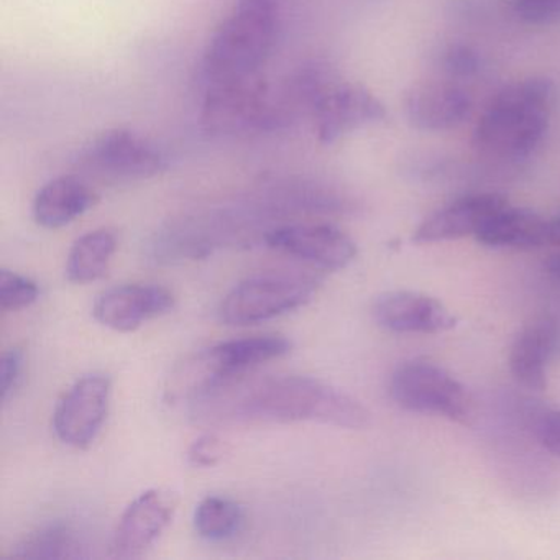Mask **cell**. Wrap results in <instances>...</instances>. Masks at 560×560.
Here are the masks:
<instances>
[{
  "label": "cell",
  "instance_id": "obj_23",
  "mask_svg": "<svg viewBox=\"0 0 560 560\" xmlns=\"http://www.w3.org/2000/svg\"><path fill=\"white\" fill-rule=\"evenodd\" d=\"M40 296L35 281L15 273L0 270V307L4 311H21L32 306Z\"/></svg>",
  "mask_w": 560,
  "mask_h": 560
},
{
  "label": "cell",
  "instance_id": "obj_5",
  "mask_svg": "<svg viewBox=\"0 0 560 560\" xmlns=\"http://www.w3.org/2000/svg\"><path fill=\"white\" fill-rule=\"evenodd\" d=\"M201 124L215 137L277 130L273 91L261 73L206 84Z\"/></svg>",
  "mask_w": 560,
  "mask_h": 560
},
{
  "label": "cell",
  "instance_id": "obj_21",
  "mask_svg": "<svg viewBox=\"0 0 560 560\" xmlns=\"http://www.w3.org/2000/svg\"><path fill=\"white\" fill-rule=\"evenodd\" d=\"M15 559H83L90 556L83 536L68 524H51L28 534L12 549Z\"/></svg>",
  "mask_w": 560,
  "mask_h": 560
},
{
  "label": "cell",
  "instance_id": "obj_6",
  "mask_svg": "<svg viewBox=\"0 0 560 560\" xmlns=\"http://www.w3.org/2000/svg\"><path fill=\"white\" fill-rule=\"evenodd\" d=\"M317 281L303 275L265 273L238 283L219 306L228 326H254L283 316L313 300Z\"/></svg>",
  "mask_w": 560,
  "mask_h": 560
},
{
  "label": "cell",
  "instance_id": "obj_25",
  "mask_svg": "<svg viewBox=\"0 0 560 560\" xmlns=\"http://www.w3.org/2000/svg\"><path fill=\"white\" fill-rule=\"evenodd\" d=\"M25 357L21 349H11L0 360V396L2 401L8 402L9 398L18 392L19 385L24 375Z\"/></svg>",
  "mask_w": 560,
  "mask_h": 560
},
{
  "label": "cell",
  "instance_id": "obj_1",
  "mask_svg": "<svg viewBox=\"0 0 560 560\" xmlns=\"http://www.w3.org/2000/svg\"><path fill=\"white\" fill-rule=\"evenodd\" d=\"M196 424L254 425L320 422L363 429L370 412L359 399L311 376H247L228 380L189 401Z\"/></svg>",
  "mask_w": 560,
  "mask_h": 560
},
{
  "label": "cell",
  "instance_id": "obj_13",
  "mask_svg": "<svg viewBox=\"0 0 560 560\" xmlns=\"http://www.w3.org/2000/svg\"><path fill=\"white\" fill-rule=\"evenodd\" d=\"M176 500L163 490H149L140 494L120 517L114 537V556L133 559L145 553L172 523Z\"/></svg>",
  "mask_w": 560,
  "mask_h": 560
},
{
  "label": "cell",
  "instance_id": "obj_19",
  "mask_svg": "<svg viewBox=\"0 0 560 560\" xmlns=\"http://www.w3.org/2000/svg\"><path fill=\"white\" fill-rule=\"evenodd\" d=\"M475 237L485 247L530 250L549 245V221L529 209L506 205L481 225Z\"/></svg>",
  "mask_w": 560,
  "mask_h": 560
},
{
  "label": "cell",
  "instance_id": "obj_30",
  "mask_svg": "<svg viewBox=\"0 0 560 560\" xmlns=\"http://www.w3.org/2000/svg\"><path fill=\"white\" fill-rule=\"evenodd\" d=\"M547 270H549L550 275H553V277L560 280V255L550 257V260L547 261Z\"/></svg>",
  "mask_w": 560,
  "mask_h": 560
},
{
  "label": "cell",
  "instance_id": "obj_11",
  "mask_svg": "<svg viewBox=\"0 0 560 560\" xmlns=\"http://www.w3.org/2000/svg\"><path fill=\"white\" fill-rule=\"evenodd\" d=\"M385 119L386 109L378 97L366 88L350 83H337L313 114L317 139L326 145Z\"/></svg>",
  "mask_w": 560,
  "mask_h": 560
},
{
  "label": "cell",
  "instance_id": "obj_18",
  "mask_svg": "<svg viewBox=\"0 0 560 560\" xmlns=\"http://www.w3.org/2000/svg\"><path fill=\"white\" fill-rule=\"evenodd\" d=\"M100 196L77 176H60L48 182L34 199V218L45 229H61L86 214Z\"/></svg>",
  "mask_w": 560,
  "mask_h": 560
},
{
  "label": "cell",
  "instance_id": "obj_16",
  "mask_svg": "<svg viewBox=\"0 0 560 560\" xmlns=\"http://www.w3.org/2000/svg\"><path fill=\"white\" fill-rule=\"evenodd\" d=\"M508 205L500 195H470L451 202L425 218L412 235L416 244L457 241L477 235L481 225Z\"/></svg>",
  "mask_w": 560,
  "mask_h": 560
},
{
  "label": "cell",
  "instance_id": "obj_12",
  "mask_svg": "<svg viewBox=\"0 0 560 560\" xmlns=\"http://www.w3.org/2000/svg\"><path fill=\"white\" fill-rule=\"evenodd\" d=\"M175 306L172 291L159 284H124L104 291L93 313L97 323L117 332H132Z\"/></svg>",
  "mask_w": 560,
  "mask_h": 560
},
{
  "label": "cell",
  "instance_id": "obj_7",
  "mask_svg": "<svg viewBox=\"0 0 560 560\" xmlns=\"http://www.w3.org/2000/svg\"><path fill=\"white\" fill-rule=\"evenodd\" d=\"M389 393L399 408L447 418L467 424L471 399L465 386L452 373L425 360L399 365L389 382Z\"/></svg>",
  "mask_w": 560,
  "mask_h": 560
},
{
  "label": "cell",
  "instance_id": "obj_9",
  "mask_svg": "<svg viewBox=\"0 0 560 560\" xmlns=\"http://www.w3.org/2000/svg\"><path fill=\"white\" fill-rule=\"evenodd\" d=\"M110 392L106 375L93 373L78 380L55 409L54 429L58 439L70 447H90L106 422Z\"/></svg>",
  "mask_w": 560,
  "mask_h": 560
},
{
  "label": "cell",
  "instance_id": "obj_8",
  "mask_svg": "<svg viewBox=\"0 0 560 560\" xmlns=\"http://www.w3.org/2000/svg\"><path fill=\"white\" fill-rule=\"evenodd\" d=\"M84 166L106 182H140L166 168L165 156L145 137L127 129L107 130L84 153Z\"/></svg>",
  "mask_w": 560,
  "mask_h": 560
},
{
  "label": "cell",
  "instance_id": "obj_27",
  "mask_svg": "<svg viewBox=\"0 0 560 560\" xmlns=\"http://www.w3.org/2000/svg\"><path fill=\"white\" fill-rule=\"evenodd\" d=\"M224 455V445L221 439L214 434H206L199 438L189 448V462L195 467H212Z\"/></svg>",
  "mask_w": 560,
  "mask_h": 560
},
{
  "label": "cell",
  "instance_id": "obj_14",
  "mask_svg": "<svg viewBox=\"0 0 560 560\" xmlns=\"http://www.w3.org/2000/svg\"><path fill=\"white\" fill-rule=\"evenodd\" d=\"M376 324L396 334H441L454 329L451 311L429 294L418 291H389L373 304Z\"/></svg>",
  "mask_w": 560,
  "mask_h": 560
},
{
  "label": "cell",
  "instance_id": "obj_24",
  "mask_svg": "<svg viewBox=\"0 0 560 560\" xmlns=\"http://www.w3.org/2000/svg\"><path fill=\"white\" fill-rule=\"evenodd\" d=\"M503 4L526 24L544 25L560 19V0H503Z\"/></svg>",
  "mask_w": 560,
  "mask_h": 560
},
{
  "label": "cell",
  "instance_id": "obj_3",
  "mask_svg": "<svg viewBox=\"0 0 560 560\" xmlns=\"http://www.w3.org/2000/svg\"><path fill=\"white\" fill-rule=\"evenodd\" d=\"M280 14L281 0H235L202 57L205 84L260 73L273 50Z\"/></svg>",
  "mask_w": 560,
  "mask_h": 560
},
{
  "label": "cell",
  "instance_id": "obj_2",
  "mask_svg": "<svg viewBox=\"0 0 560 560\" xmlns=\"http://www.w3.org/2000/svg\"><path fill=\"white\" fill-rule=\"evenodd\" d=\"M553 103V84L529 78L503 88L478 119L474 145L498 160H524L546 136Z\"/></svg>",
  "mask_w": 560,
  "mask_h": 560
},
{
  "label": "cell",
  "instance_id": "obj_15",
  "mask_svg": "<svg viewBox=\"0 0 560 560\" xmlns=\"http://www.w3.org/2000/svg\"><path fill=\"white\" fill-rule=\"evenodd\" d=\"M471 113L467 91L448 81L416 84L405 96L408 122L422 132H445L465 122Z\"/></svg>",
  "mask_w": 560,
  "mask_h": 560
},
{
  "label": "cell",
  "instance_id": "obj_22",
  "mask_svg": "<svg viewBox=\"0 0 560 560\" xmlns=\"http://www.w3.org/2000/svg\"><path fill=\"white\" fill-rule=\"evenodd\" d=\"M244 524V510L231 498L208 497L195 511V529L202 539H231Z\"/></svg>",
  "mask_w": 560,
  "mask_h": 560
},
{
  "label": "cell",
  "instance_id": "obj_28",
  "mask_svg": "<svg viewBox=\"0 0 560 560\" xmlns=\"http://www.w3.org/2000/svg\"><path fill=\"white\" fill-rule=\"evenodd\" d=\"M536 432L542 447L553 457L560 458V409L540 416Z\"/></svg>",
  "mask_w": 560,
  "mask_h": 560
},
{
  "label": "cell",
  "instance_id": "obj_10",
  "mask_svg": "<svg viewBox=\"0 0 560 560\" xmlns=\"http://www.w3.org/2000/svg\"><path fill=\"white\" fill-rule=\"evenodd\" d=\"M268 247L324 270H342L352 264L357 245L346 232L329 224H293L265 234Z\"/></svg>",
  "mask_w": 560,
  "mask_h": 560
},
{
  "label": "cell",
  "instance_id": "obj_26",
  "mask_svg": "<svg viewBox=\"0 0 560 560\" xmlns=\"http://www.w3.org/2000/svg\"><path fill=\"white\" fill-rule=\"evenodd\" d=\"M442 65H444V71L448 77L470 78L480 68V60L467 45L454 44L445 50Z\"/></svg>",
  "mask_w": 560,
  "mask_h": 560
},
{
  "label": "cell",
  "instance_id": "obj_29",
  "mask_svg": "<svg viewBox=\"0 0 560 560\" xmlns=\"http://www.w3.org/2000/svg\"><path fill=\"white\" fill-rule=\"evenodd\" d=\"M549 244L560 247V218L549 221Z\"/></svg>",
  "mask_w": 560,
  "mask_h": 560
},
{
  "label": "cell",
  "instance_id": "obj_20",
  "mask_svg": "<svg viewBox=\"0 0 560 560\" xmlns=\"http://www.w3.org/2000/svg\"><path fill=\"white\" fill-rule=\"evenodd\" d=\"M117 250V237L113 231L100 229L88 232L71 247L67 261L68 280L78 284L101 280L109 270Z\"/></svg>",
  "mask_w": 560,
  "mask_h": 560
},
{
  "label": "cell",
  "instance_id": "obj_17",
  "mask_svg": "<svg viewBox=\"0 0 560 560\" xmlns=\"http://www.w3.org/2000/svg\"><path fill=\"white\" fill-rule=\"evenodd\" d=\"M559 353V324L550 319L536 320L524 327L511 346V373L520 385L542 392L547 386V365Z\"/></svg>",
  "mask_w": 560,
  "mask_h": 560
},
{
  "label": "cell",
  "instance_id": "obj_4",
  "mask_svg": "<svg viewBox=\"0 0 560 560\" xmlns=\"http://www.w3.org/2000/svg\"><path fill=\"white\" fill-rule=\"evenodd\" d=\"M290 350L291 342L283 336L242 337L209 347L176 370L170 396L191 401L228 380L247 375L248 370L261 363L287 355Z\"/></svg>",
  "mask_w": 560,
  "mask_h": 560
}]
</instances>
